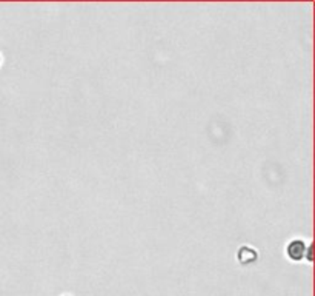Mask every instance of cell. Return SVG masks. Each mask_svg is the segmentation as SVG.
Segmentation results:
<instances>
[{"label":"cell","mask_w":315,"mask_h":296,"mask_svg":"<svg viewBox=\"0 0 315 296\" xmlns=\"http://www.w3.org/2000/svg\"><path fill=\"white\" fill-rule=\"evenodd\" d=\"M311 244H306L303 239H292L286 244L285 253L289 261L292 263H301L303 259H308V263H312V256H311Z\"/></svg>","instance_id":"6da1fadb"},{"label":"cell","mask_w":315,"mask_h":296,"mask_svg":"<svg viewBox=\"0 0 315 296\" xmlns=\"http://www.w3.org/2000/svg\"><path fill=\"white\" fill-rule=\"evenodd\" d=\"M237 258H238V263H240V264L249 266V264H252V263H255V261H257V252H255L254 248L248 247V245H243V247L238 250Z\"/></svg>","instance_id":"7a4b0ae2"},{"label":"cell","mask_w":315,"mask_h":296,"mask_svg":"<svg viewBox=\"0 0 315 296\" xmlns=\"http://www.w3.org/2000/svg\"><path fill=\"white\" fill-rule=\"evenodd\" d=\"M0 66H2V56H0Z\"/></svg>","instance_id":"3957f363"}]
</instances>
